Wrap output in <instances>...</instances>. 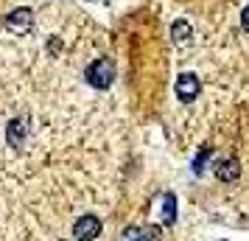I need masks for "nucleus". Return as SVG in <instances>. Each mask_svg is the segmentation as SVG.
I'll return each instance as SVG.
<instances>
[{
	"instance_id": "obj_3",
	"label": "nucleus",
	"mask_w": 249,
	"mask_h": 241,
	"mask_svg": "<svg viewBox=\"0 0 249 241\" xmlns=\"http://www.w3.org/2000/svg\"><path fill=\"white\" fill-rule=\"evenodd\" d=\"M199 93H202V81L196 73H182L177 79V98L179 101H196Z\"/></svg>"
},
{
	"instance_id": "obj_6",
	"label": "nucleus",
	"mask_w": 249,
	"mask_h": 241,
	"mask_svg": "<svg viewBox=\"0 0 249 241\" xmlns=\"http://www.w3.org/2000/svg\"><path fill=\"white\" fill-rule=\"evenodd\" d=\"M215 177L221 183H235L238 177H241V163H238V157H224V160L215 166Z\"/></svg>"
},
{
	"instance_id": "obj_4",
	"label": "nucleus",
	"mask_w": 249,
	"mask_h": 241,
	"mask_svg": "<svg viewBox=\"0 0 249 241\" xmlns=\"http://www.w3.org/2000/svg\"><path fill=\"white\" fill-rule=\"evenodd\" d=\"M31 25H34V12H31V9H14V12L6 17V28L17 37L28 34Z\"/></svg>"
},
{
	"instance_id": "obj_2",
	"label": "nucleus",
	"mask_w": 249,
	"mask_h": 241,
	"mask_svg": "<svg viewBox=\"0 0 249 241\" xmlns=\"http://www.w3.org/2000/svg\"><path fill=\"white\" fill-rule=\"evenodd\" d=\"M28 132H31V127H28V118H14V121H9V127H6V140H9V146H12V149H17V151H23Z\"/></svg>"
},
{
	"instance_id": "obj_9",
	"label": "nucleus",
	"mask_w": 249,
	"mask_h": 241,
	"mask_svg": "<svg viewBox=\"0 0 249 241\" xmlns=\"http://www.w3.org/2000/svg\"><path fill=\"white\" fill-rule=\"evenodd\" d=\"M174 219H177V196L165 194V199H162V222L174 224Z\"/></svg>"
},
{
	"instance_id": "obj_5",
	"label": "nucleus",
	"mask_w": 249,
	"mask_h": 241,
	"mask_svg": "<svg viewBox=\"0 0 249 241\" xmlns=\"http://www.w3.org/2000/svg\"><path fill=\"white\" fill-rule=\"evenodd\" d=\"M73 236L79 241H95L101 236V222L95 216H81L76 224H73Z\"/></svg>"
},
{
	"instance_id": "obj_8",
	"label": "nucleus",
	"mask_w": 249,
	"mask_h": 241,
	"mask_svg": "<svg viewBox=\"0 0 249 241\" xmlns=\"http://www.w3.org/2000/svg\"><path fill=\"white\" fill-rule=\"evenodd\" d=\"M191 37H193V28L188 25V20H177V23L171 25V39H174L177 45L191 42Z\"/></svg>"
},
{
	"instance_id": "obj_7",
	"label": "nucleus",
	"mask_w": 249,
	"mask_h": 241,
	"mask_svg": "<svg viewBox=\"0 0 249 241\" xmlns=\"http://www.w3.org/2000/svg\"><path fill=\"white\" fill-rule=\"evenodd\" d=\"M157 227H126L124 241H157Z\"/></svg>"
},
{
	"instance_id": "obj_11",
	"label": "nucleus",
	"mask_w": 249,
	"mask_h": 241,
	"mask_svg": "<svg viewBox=\"0 0 249 241\" xmlns=\"http://www.w3.org/2000/svg\"><path fill=\"white\" fill-rule=\"evenodd\" d=\"M241 25H244V28L249 31V6L244 9V14H241Z\"/></svg>"
},
{
	"instance_id": "obj_10",
	"label": "nucleus",
	"mask_w": 249,
	"mask_h": 241,
	"mask_svg": "<svg viewBox=\"0 0 249 241\" xmlns=\"http://www.w3.org/2000/svg\"><path fill=\"white\" fill-rule=\"evenodd\" d=\"M207 157H213V149H210V146H204V149L199 151V157L193 160V171H196V174H202V168H204V163H207Z\"/></svg>"
},
{
	"instance_id": "obj_1",
	"label": "nucleus",
	"mask_w": 249,
	"mask_h": 241,
	"mask_svg": "<svg viewBox=\"0 0 249 241\" xmlns=\"http://www.w3.org/2000/svg\"><path fill=\"white\" fill-rule=\"evenodd\" d=\"M84 79H87V84L95 87V90H107V87L115 81V59H109V56L95 59L92 65H87Z\"/></svg>"
}]
</instances>
